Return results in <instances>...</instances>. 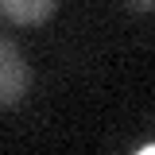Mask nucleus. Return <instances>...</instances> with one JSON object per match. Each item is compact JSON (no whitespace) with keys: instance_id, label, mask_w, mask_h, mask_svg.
Listing matches in <instances>:
<instances>
[{"instance_id":"nucleus-1","label":"nucleus","mask_w":155,"mask_h":155,"mask_svg":"<svg viewBox=\"0 0 155 155\" xmlns=\"http://www.w3.org/2000/svg\"><path fill=\"white\" fill-rule=\"evenodd\" d=\"M27 81H31V74H27L23 51L0 31V109L19 105L23 93H27Z\"/></svg>"},{"instance_id":"nucleus-2","label":"nucleus","mask_w":155,"mask_h":155,"mask_svg":"<svg viewBox=\"0 0 155 155\" xmlns=\"http://www.w3.org/2000/svg\"><path fill=\"white\" fill-rule=\"evenodd\" d=\"M58 0H0V19L16 27H39L54 16Z\"/></svg>"},{"instance_id":"nucleus-3","label":"nucleus","mask_w":155,"mask_h":155,"mask_svg":"<svg viewBox=\"0 0 155 155\" xmlns=\"http://www.w3.org/2000/svg\"><path fill=\"white\" fill-rule=\"evenodd\" d=\"M132 12H155V0H124Z\"/></svg>"}]
</instances>
